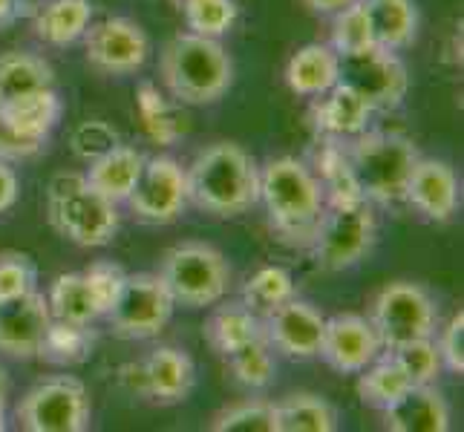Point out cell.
Returning a JSON list of instances; mask_svg holds the SVG:
<instances>
[{
    "mask_svg": "<svg viewBox=\"0 0 464 432\" xmlns=\"http://www.w3.org/2000/svg\"><path fill=\"white\" fill-rule=\"evenodd\" d=\"M260 202L268 226L285 245L309 248L326 214V197L314 170L295 156L268 158L260 168Z\"/></svg>",
    "mask_w": 464,
    "mask_h": 432,
    "instance_id": "6da1fadb",
    "label": "cell"
},
{
    "mask_svg": "<svg viewBox=\"0 0 464 432\" xmlns=\"http://www.w3.org/2000/svg\"><path fill=\"white\" fill-rule=\"evenodd\" d=\"M188 199L214 216H239L260 202V168L234 141H214L185 168Z\"/></svg>",
    "mask_w": 464,
    "mask_h": 432,
    "instance_id": "7a4b0ae2",
    "label": "cell"
},
{
    "mask_svg": "<svg viewBox=\"0 0 464 432\" xmlns=\"http://www.w3.org/2000/svg\"><path fill=\"white\" fill-rule=\"evenodd\" d=\"M162 82L173 99L190 107L219 101L231 90L234 63L219 38L179 32L162 50Z\"/></svg>",
    "mask_w": 464,
    "mask_h": 432,
    "instance_id": "3957f363",
    "label": "cell"
},
{
    "mask_svg": "<svg viewBox=\"0 0 464 432\" xmlns=\"http://www.w3.org/2000/svg\"><path fill=\"white\" fill-rule=\"evenodd\" d=\"M346 158L352 179L361 197L375 205L404 202V190L415 162L421 158L415 141L401 133L366 130L346 141Z\"/></svg>",
    "mask_w": 464,
    "mask_h": 432,
    "instance_id": "277c9868",
    "label": "cell"
},
{
    "mask_svg": "<svg viewBox=\"0 0 464 432\" xmlns=\"http://www.w3.org/2000/svg\"><path fill=\"white\" fill-rule=\"evenodd\" d=\"M50 226L78 248H104L119 234V205L95 190L84 173H58L46 187Z\"/></svg>",
    "mask_w": 464,
    "mask_h": 432,
    "instance_id": "5b68a950",
    "label": "cell"
},
{
    "mask_svg": "<svg viewBox=\"0 0 464 432\" xmlns=\"http://www.w3.org/2000/svg\"><path fill=\"white\" fill-rule=\"evenodd\" d=\"M156 274L165 283L176 306L185 309L217 306L231 288V265L226 254L197 239L165 251Z\"/></svg>",
    "mask_w": 464,
    "mask_h": 432,
    "instance_id": "8992f818",
    "label": "cell"
},
{
    "mask_svg": "<svg viewBox=\"0 0 464 432\" xmlns=\"http://www.w3.org/2000/svg\"><path fill=\"white\" fill-rule=\"evenodd\" d=\"M378 222L366 199L326 205V214L312 236V257L324 271H346L372 251Z\"/></svg>",
    "mask_w": 464,
    "mask_h": 432,
    "instance_id": "52a82bcc",
    "label": "cell"
},
{
    "mask_svg": "<svg viewBox=\"0 0 464 432\" xmlns=\"http://www.w3.org/2000/svg\"><path fill=\"white\" fill-rule=\"evenodd\" d=\"M370 320L383 349L390 351L410 341L433 338L439 326V312L424 285L412 280H395L372 297Z\"/></svg>",
    "mask_w": 464,
    "mask_h": 432,
    "instance_id": "ba28073f",
    "label": "cell"
},
{
    "mask_svg": "<svg viewBox=\"0 0 464 432\" xmlns=\"http://www.w3.org/2000/svg\"><path fill=\"white\" fill-rule=\"evenodd\" d=\"M14 418L26 432H84L92 418L90 392L72 375L46 378L21 398Z\"/></svg>",
    "mask_w": 464,
    "mask_h": 432,
    "instance_id": "9c48e42d",
    "label": "cell"
},
{
    "mask_svg": "<svg viewBox=\"0 0 464 432\" xmlns=\"http://www.w3.org/2000/svg\"><path fill=\"white\" fill-rule=\"evenodd\" d=\"M341 78L352 92H358L372 113H390L401 107L410 92V72L398 53L383 46H366L361 53L338 55Z\"/></svg>",
    "mask_w": 464,
    "mask_h": 432,
    "instance_id": "30bf717a",
    "label": "cell"
},
{
    "mask_svg": "<svg viewBox=\"0 0 464 432\" xmlns=\"http://www.w3.org/2000/svg\"><path fill=\"white\" fill-rule=\"evenodd\" d=\"M176 302L159 274H127L121 292L104 317L124 341L159 338L170 323Z\"/></svg>",
    "mask_w": 464,
    "mask_h": 432,
    "instance_id": "8fae6325",
    "label": "cell"
},
{
    "mask_svg": "<svg viewBox=\"0 0 464 432\" xmlns=\"http://www.w3.org/2000/svg\"><path fill=\"white\" fill-rule=\"evenodd\" d=\"M188 202L185 168L173 156H150L145 158V168H141L124 205L141 222L168 226V222H176L185 214Z\"/></svg>",
    "mask_w": 464,
    "mask_h": 432,
    "instance_id": "7c38bea8",
    "label": "cell"
},
{
    "mask_svg": "<svg viewBox=\"0 0 464 432\" xmlns=\"http://www.w3.org/2000/svg\"><path fill=\"white\" fill-rule=\"evenodd\" d=\"M87 63L102 75H133L150 58V38L130 18H104L84 32Z\"/></svg>",
    "mask_w": 464,
    "mask_h": 432,
    "instance_id": "4fadbf2b",
    "label": "cell"
},
{
    "mask_svg": "<svg viewBox=\"0 0 464 432\" xmlns=\"http://www.w3.org/2000/svg\"><path fill=\"white\" fill-rule=\"evenodd\" d=\"M326 317L306 300H285L277 309L263 314V338L275 349V355H285L295 360H309L320 355L324 343Z\"/></svg>",
    "mask_w": 464,
    "mask_h": 432,
    "instance_id": "5bb4252c",
    "label": "cell"
},
{
    "mask_svg": "<svg viewBox=\"0 0 464 432\" xmlns=\"http://www.w3.org/2000/svg\"><path fill=\"white\" fill-rule=\"evenodd\" d=\"M383 351L387 349H383L370 317L352 314V312L326 317V331H324V343H320L317 358H324L326 366H332L334 372L358 375L375 358H381Z\"/></svg>",
    "mask_w": 464,
    "mask_h": 432,
    "instance_id": "9a60e30c",
    "label": "cell"
},
{
    "mask_svg": "<svg viewBox=\"0 0 464 432\" xmlns=\"http://www.w3.org/2000/svg\"><path fill=\"white\" fill-rule=\"evenodd\" d=\"M50 323V302L38 288L24 297L0 302V355L18 360L38 358Z\"/></svg>",
    "mask_w": 464,
    "mask_h": 432,
    "instance_id": "2e32d148",
    "label": "cell"
},
{
    "mask_svg": "<svg viewBox=\"0 0 464 432\" xmlns=\"http://www.w3.org/2000/svg\"><path fill=\"white\" fill-rule=\"evenodd\" d=\"M404 202L430 222H450L461 205L459 176L441 158H419L410 173Z\"/></svg>",
    "mask_w": 464,
    "mask_h": 432,
    "instance_id": "e0dca14e",
    "label": "cell"
},
{
    "mask_svg": "<svg viewBox=\"0 0 464 432\" xmlns=\"http://www.w3.org/2000/svg\"><path fill=\"white\" fill-rule=\"evenodd\" d=\"M145 401L150 404H182L197 383V366L179 346H156L145 358Z\"/></svg>",
    "mask_w": 464,
    "mask_h": 432,
    "instance_id": "ac0fdd59",
    "label": "cell"
},
{
    "mask_svg": "<svg viewBox=\"0 0 464 432\" xmlns=\"http://www.w3.org/2000/svg\"><path fill=\"white\" fill-rule=\"evenodd\" d=\"M312 124L320 139L352 141L370 130L372 110L358 92H352L346 84H334L332 90L320 92L312 99Z\"/></svg>",
    "mask_w": 464,
    "mask_h": 432,
    "instance_id": "d6986e66",
    "label": "cell"
},
{
    "mask_svg": "<svg viewBox=\"0 0 464 432\" xmlns=\"http://www.w3.org/2000/svg\"><path fill=\"white\" fill-rule=\"evenodd\" d=\"M450 407L433 383H415L383 409V427L392 432H447Z\"/></svg>",
    "mask_w": 464,
    "mask_h": 432,
    "instance_id": "ffe728a7",
    "label": "cell"
},
{
    "mask_svg": "<svg viewBox=\"0 0 464 432\" xmlns=\"http://www.w3.org/2000/svg\"><path fill=\"white\" fill-rule=\"evenodd\" d=\"M145 153L130 148V144H116V148H110L107 153H102L99 158H92L87 162V170H84V179L99 190L102 197H107L110 202L116 205H124L127 197H130V190L139 179L141 168H145Z\"/></svg>",
    "mask_w": 464,
    "mask_h": 432,
    "instance_id": "44dd1931",
    "label": "cell"
},
{
    "mask_svg": "<svg viewBox=\"0 0 464 432\" xmlns=\"http://www.w3.org/2000/svg\"><path fill=\"white\" fill-rule=\"evenodd\" d=\"M341 78V58L329 43H306L285 63V84L295 95L314 99Z\"/></svg>",
    "mask_w": 464,
    "mask_h": 432,
    "instance_id": "7402d4cb",
    "label": "cell"
},
{
    "mask_svg": "<svg viewBox=\"0 0 464 432\" xmlns=\"http://www.w3.org/2000/svg\"><path fill=\"white\" fill-rule=\"evenodd\" d=\"M257 338H263V317L254 314L243 300H234V302L219 300L205 323V341L211 343V349L219 351L222 358L248 346Z\"/></svg>",
    "mask_w": 464,
    "mask_h": 432,
    "instance_id": "603a6c76",
    "label": "cell"
},
{
    "mask_svg": "<svg viewBox=\"0 0 464 432\" xmlns=\"http://www.w3.org/2000/svg\"><path fill=\"white\" fill-rule=\"evenodd\" d=\"M92 24L90 0H46L32 14V29L38 41L50 46H70L84 38L87 26Z\"/></svg>",
    "mask_w": 464,
    "mask_h": 432,
    "instance_id": "cb8c5ba5",
    "label": "cell"
},
{
    "mask_svg": "<svg viewBox=\"0 0 464 432\" xmlns=\"http://www.w3.org/2000/svg\"><path fill=\"white\" fill-rule=\"evenodd\" d=\"M61 113H63V104L58 99L55 87H46V90L24 95V99L0 104V116H4L14 130L32 141H44V144L58 127Z\"/></svg>",
    "mask_w": 464,
    "mask_h": 432,
    "instance_id": "d4e9b609",
    "label": "cell"
},
{
    "mask_svg": "<svg viewBox=\"0 0 464 432\" xmlns=\"http://www.w3.org/2000/svg\"><path fill=\"white\" fill-rule=\"evenodd\" d=\"M375 43L383 50H407L419 35V9L412 0H363Z\"/></svg>",
    "mask_w": 464,
    "mask_h": 432,
    "instance_id": "484cf974",
    "label": "cell"
},
{
    "mask_svg": "<svg viewBox=\"0 0 464 432\" xmlns=\"http://www.w3.org/2000/svg\"><path fill=\"white\" fill-rule=\"evenodd\" d=\"M46 87H55V72L41 55L21 50L0 55V104Z\"/></svg>",
    "mask_w": 464,
    "mask_h": 432,
    "instance_id": "4316f807",
    "label": "cell"
},
{
    "mask_svg": "<svg viewBox=\"0 0 464 432\" xmlns=\"http://www.w3.org/2000/svg\"><path fill=\"white\" fill-rule=\"evenodd\" d=\"M317 176L320 187H324L326 205H346L361 202V190L352 179L349 158H346V141L320 139V148L314 153V165H309Z\"/></svg>",
    "mask_w": 464,
    "mask_h": 432,
    "instance_id": "83f0119b",
    "label": "cell"
},
{
    "mask_svg": "<svg viewBox=\"0 0 464 432\" xmlns=\"http://www.w3.org/2000/svg\"><path fill=\"white\" fill-rule=\"evenodd\" d=\"M277 432H334L341 424L338 409L314 392H292L275 404Z\"/></svg>",
    "mask_w": 464,
    "mask_h": 432,
    "instance_id": "f1b7e54d",
    "label": "cell"
},
{
    "mask_svg": "<svg viewBox=\"0 0 464 432\" xmlns=\"http://www.w3.org/2000/svg\"><path fill=\"white\" fill-rule=\"evenodd\" d=\"M53 320H67V323H95L102 317L95 306L92 292L87 285L84 271H70V274H58L46 292Z\"/></svg>",
    "mask_w": 464,
    "mask_h": 432,
    "instance_id": "f546056e",
    "label": "cell"
},
{
    "mask_svg": "<svg viewBox=\"0 0 464 432\" xmlns=\"http://www.w3.org/2000/svg\"><path fill=\"white\" fill-rule=\"evenodd\" d=\"M412 383L407 380V375L401 372V366L395 363V358L390 351H383L381 358H375L366 370L358 372V398L372 409H387L392 401H398Z\"/></svg>",
    "mask_w": 464,
    "mask_h": 432,
    "instance_id": "4dcf8cb0",
    "label": "cell"
},
{
    "mask_svg": "<svg viewBox=\"0 0 464 432\" xmlns=\"http://www.w3.org/2000/svg\"><path fill=\"white\" fill-rule=\"evenodd\" d=\"M95 349V331L90 323H67V320H53L44 334L38 358L55 366H78L84 363Z\"/></svg>",
    "mask_w": 464,
    "mask_h": 432,
    "instance_id": "1f68e13d",
    "label": "cell"
},
{
    "mask_svg": "<svg viewBox=\"0 0 464 432\" xmlns=\"http://www.w3.org/2000/svg\"><path fill=\"white\" fill-rule=\"evenodd\" d=\"M226 366L234 375L239 387H246L251 392H263L275 383L277 363H275V349L266 343V338L251 341L248 346L226 355Z\"/></svg>",
    "mask_w": 464,
    "mask_h": 432,
    "instance_id": "d6a6232c",
    "label": "cell"
},
{
    "mask_svg": "<svg viewBox=\"0 0 464 432\" xmlns=\"http://www.w3.org/2000/svg\"><path fill=\"white\" fill-rule=\"evenodd\" d=\"M295 297V277L280 265H263L243 283V300L254 314H268Z\"/></svg>",
    "mask_w": 464,
    "mask_h": 432,
    "instance_id": "836d02e7",
    "label": "cell"
},
{
    "mask_svg": "<svg viewBox=\"0 0 464 432\" xmlns=\"http://www.w3.org/2000/svg\"><path fill=\"white\" fill-rule=\"evenodd\" d=\"M332 50L338 55L361 53L366 46H378L372 35L370 14H366L363 0H352V4L341 12L332 14Z\"/></svg>",
    "mask_w": 464,
    "mask_h": 432,
    "instance_id": "e575fe53",
    "label": "cell"
},
{
    "mask_svg": "<svg viewBox=\"0 0 464 432\" xmlns=\"http://www.w3.org/2000/svg\"><path fill=\"white\" fill-rule=\"evenodd\" d=\"M214 432H277V412L275 401H237L226 409H219L211 421Z\"/></svg>",
    "mask_w": 464,
    "mask_h": 432,
    "instance_id": "d590c367",
    "label": "cell"
},
{
    "mask_svg": "<svg viewBox=\"0 0 464 432\" xmlns=\"http://www.w3.org/2000/svg\"><path fill=\"white\" fill-rule=\"evenodd\" d=\"M182 14L190 32L222 38L237 24V4L234 0H182Z\"/></svg>",
    "mask_w": 464,
    "mask_h": 432,
    "instance_id": "8d00e7d4",
    "label": "cell"
},
{
    "mask_svg": "<svg viewBox=\"0 0 464 432\" xmlns=\"http://www.w3.org/2000/svg\"><path fill=\"white\" fill-rule=\"evenodd\" d=\"M390 355L395 358V363L401 366V372L407 375V380L412 383H436V378L441 375V355L433 338H419L390 349Z\"/></svg>",
    "mask_w": 464,
    "mask_h": 432,
    "instance_id": "74e56055",
    "label": "cell"
},
{
    "mask_svg": "<svg viewBox=\"0 0 464 432\" xmlns=\"http://www.w3.org/2000/svg\"><path fill=\"white\" fill-rule=\"evenodd\" d=\"M38 288V268L24 251H0V302Z\"/></svg>",
    "mask_w": 464,
    "mask_h": 432,
    "instance_id": "f35d334b",
    "label": "cell"
},
{
    "mask_svg": "<svg viewBox=\"0 0 464 432\" xmlns=\"http://www.w3.org/2000/svg\"><path fill=\"white\" fill-rule=\"evenodd\" d=\"M84 277H87V285H90V292H92V300H95V306H99L102 317L113 309V302L121 292V285L127 280V271L121 265H116L113 260H95L87 271H84Z\"/></svg>",
    "mask_w": 464,
    "mask_h": 432,
    "instance_id": "ab89813d",
    "label": "cell"
},
{
    "mask_svg": "<svg viewBox=\"0 0 464 432\" xmlns=\"http://www.w3.org/2000/svg\"><path fill=\"white\" fill-rule=\"evenodd\" d=\"M116 144H119V133L102 119H90L84 124H78L70 136V148L82 162H92V158H99L110 148H116Z\"/></svg>",
    "mask_w": 464,
    "mask_h": 432,
    "instance_id": "60d3db41",
    "label": "cell"
},
{
    "mask_svg": "<svg viewBox=\"0 0 464 432\" xmlns=\"http://www.w3.org/2000/svg\"><path fill=\"white\" fill-rule=\"evenodd\" d=\"M139 113H141V121H145L150 139L162 141V144H170L176 139V127H173V119H170V110L168 104L162 101V95L153 84H141L139 90Z\"/></svg>",
    "mask_w": 464,
    "mask_h": 432,
    "instance_id": "b9f144b4",
    "label": "cell"
},
{
    "mask_svg": "<svg viewBox=\"0 0 464 432\" xmlns=\"http://www.w3.org/2000/svg\"><path fill=\"white\" fill-rule=\"evenodd\" d=\"M433 341L441 355V370L453 375H464V312L461 309L447 320V326L439 331V338L433 334Z\"/></svg>",
    "mask_w": 464,
    "mask_h": 432,
    "instance_id": "7bdbcfd3",
    "label": "cell"
},
{
    "mask_svg": "<svg viewBox=\"0 0 464 432\" xmlns=\"http://www.w3.org/2000/svg\"><path fill=\"white\" fill-rule=\"evenodd\" d=\"M44 150V141H32L21 136L14 127L0 116V158L6 162H18V158H32Z\"/></svg>",
    "mask_w": 464,
    "mask_h": 432,
    "instance_id": "ee69618b",
    "label": "cell"
},
{
    "mask_svg": "<svg viewBox=\"0 0 464 432\" xmlns=\"http://www.w3.org/2000/svg\"><path fill=\"white\" fill-rule=\"evenodd\" d=\"M21 194V182H18V173L9 168L6 158H0V214H6L9 207H14Z\"/></svg>",
    "mask_w": 464,
    "mask_h": 432,
    "instance_id": "f6af8a7d",
    "label": "cell"
},
{
    "mask_svg": "<svg viewBox=\"0 0 464 432\" xmlns=\"http://www.w3.org/2000/svg\"><path fill=\"white\" fill-rule=\"evenodd\" d=\"M119 383H121L124 392L145 398V366H141V360L124 363L121 370H119Z\"/></svg>",
    "mask_w": 464,
    "mask_h": 432,
    "instance_id": "bcb514c9",
    "label": "cell"
},
{
    "mask_svg": "<svg viewBox=\"0 0 464 432\" xmlns=\"http://www.w3.org/2000/svg\"><path fill=\"white\" fill-rule=\"evenodd\" d=\"M303 4H306L309 12H314V14H334V12L346 9L352 0H303Z\"/></svg>",
    "mask_w": 464,
    "mask_h": 432,
    "instance_id": "7dc6e473",
    "label": "cell"
},
{
    "mask_svg": "<svg viewBox=\"0 0 464 432\" xmlns=\"http://www.w3.org/2000/svg\"><path fill=\"white\" fill-rule=\"evenodd\" d=\"M21 0H0V29L9 26L18 21V14H21Z\"/></svg>",
    "mask_w": 464,
    "mask_h": 432,
    "instance_id": "c3c4849f",
    "label": "cell"
},
{
    "mask_svg": "<svg viewBox=\"0 0 464 432\" xmlns=\"http://www.w3.org/2000/svg\"><path fill=\"white\" fill-rule=\"evenodd\" d=\"M6 395H9V380L4 366H0V432L6 429Z\"/></svg>",
    "mask_w": 464,
    "mask_h": 432,
    "instance_id": "681fc988",
    "label": "cell"
},
{
    "mask_svg": "<svg viewBox=\"0 0 464 432\" xmlns=\"http://www.w3.org/2000/svg\"><path fill=\"white\" fill-rule=\"evenodd\" d=\"M179 4H182V0H179Z\"/></svg>",
    "mask_w": 464,
    "mask_h": 432,
    "instance_id": "f907efd6",
    "label": "cell"
}]
</instances>
